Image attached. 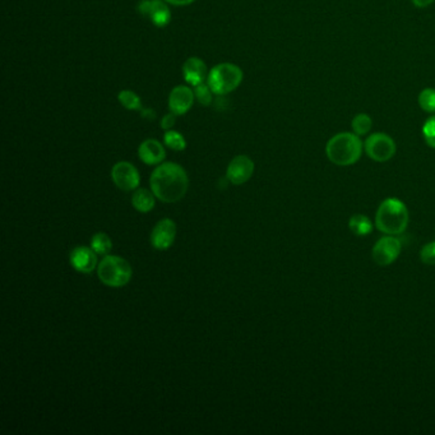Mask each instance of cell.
<instances>
[{"label":"cell","mask_w":435,"mask_h":435,"mask_svg":"<svg viewBox=\"0 0 435 435\" xmlns=\"http://www.w3.org/2000/svg\"><path fill=\"white\" fill-rule=\"evenodd\" d=\"M151 189L157 198L175 203L179 202L189 187L187 171L174 162H165L151 175Z\"/></svg>","instance_id":"6da1fadb"},{"label":"cell","mask_w":435,"mask_h":435,"mask_svg":"<svg viewBox=\"0 0 435 435\" xmlns=\"http://www.w3.org/2000/svg\"><path fill=\"white\" fill-rule=\"evenodd\" d=\"M364 144L354 131H343L331 138L326 146V155L337 166H351L360 160Z\"/></svg>","instance_id":"7a4b0ae2"},{"label":"cell","mask_w":435,"mask_h":435,"mask_svg":"<svg viewBox=\"0 0 435 435\" xmlns=\"http://www.w3.org/2000/svg\"><path fill=\"white\" fill-rule=\"evenodd\" d=\"M409 211L402 200L387 198L380 203L375 215L377 229L387 235H399L409 226Z\"/></svg>","instance_id":"3957f363"},{"label":"cell","mask_w":435,"mask_h":435,"mask_svg":"<svg viewBox=\"0 0 435 435\" xmlns=\"http://www.w3.org/2000/svg\"><path fill=\"white\" fill-rule=\"evenodd\" d=\"M242 81V70L235 64L221 63L211 69L207 77V83L213 94L218 96L230 94L237 90Z\"/></svg>","instance_id":"277c9868"},{"label":"cell","mask_w":435,"mask_h":435,"mask_svg":"<svg viewBox=\"0 0 435 435\" xmlns=\"http://www.w3.org/2000/svg\"><path fill=\"white\" fill-rule=\"evenodd\" d=\"M97 274L102 284L110 287L125 286L133 276V269L129 262L122 257L107 255L100 262Z\"/></svg>","instance_id":"5b68a950"},{"label":"cell","mask_w":435,"mask_h":435,"mask_svg":"<svg viewBox=\"0 0 435 435\" xmlns=\"http://www.w3.org/2000/svg\"><path fill=\"white\" fill-rule=\"evenodd\" d=\"M367 155L377 162H387L396 155V142L386 133H373L364 142Z\"/></svg>","instance_id":"8992f818"},{"label":"cell","mask_w":435,"mask_h":435,"mask_svg":"<svg viewBox=\"0 0 435 435\" xmlns=\"http://www.w3.org/2000/svg\"><path fill=\"white\" fill-rule=\"evenodd\" d=\"M401 248H402L401 242L394 235L382 237L375 242L373 250H372L373 261L380 267L390 266L399 257Z\"/></svg>","instance_id":"52a82bcc"},{"label":"cell","mask_w":435,"mask_h":435,"mask_svg":"<svg viewBox=\"0 0 435 435\" xmlns=\"http://www.w3.org/2000/svg\"><path fill=\"white\" fill-rule=\"evenodd\" d=\"M138 12L157 27H165L171 21V12L165 0H142L138 4Z\"/></svg>","instance_id":"ba28073f"},{"label":"cell","mask_w":435,"mask_h":435,"mask_svg":"<svg viewBox=\"0 0 435 435\" xmlns=\"http://www.w3.org/2000/svg\"><path fill=\"white\" fill-rule=\"evenodd\" d=\"M112 178L117 187L123 190H133L139 186V173L131 162L120 161L112 168Z\"/></svg>","instance_id":"9c48e42d"},{"label":"cell","mask_w":435,"mask_h":435,"mask_svg":"<svg viewBox=\"0 0 435 435\" xmlns=\"http://www.w3.org/2000/svg\"><path fill=\"white\" fill-rule=\"evenodd\" d=\"M253 173H254V162L252 161V159L248 156L240 155L232 159L227 168L226 176L232 184L240 186L247 183L252 178Z\"/></svg>","instance_id":"30bf717a"},{"label":"cell","mask_w":435,"mask_h":435,"mask_svg":"<svg viewBox=\"0 0 435 435\" xmlns=\"http://www.w3.org/2000/svg\"><path fill=\"white\" fill-rule=\"evenodd\" d=\"M175 237H176V225L174 221L170 218H163L152 230L151 244L154 245V248L159 250H166L174 244Z\"/></svg>","instance_id":"8fae6325"},{"label":"cell","mask_w":435,"mask_h":435,"mask_svg":"<svg viewBox=\"0 0 435 435\" xmlns=\"http://www.w3.org/2000/svg\"><path fill=\"white\" fill-rule=\"evenodd\" d=\"M194 91L188 86H178L175 87L168 96V109L174 112L176 117L187 114L190 107L193 106Z\"/></svg>","instance_id":"7c38bea8"},{"label":"cell","mask_w":435,"mask_h":435,"mask_svg":"<svg viewBox=\"0 0 435 435\" xmlns=\"http://www.w3.org/2000/svg\"><path fill=\"white\" fill-rule=\"evenodd\" d=\"M95 253L96 252L94 249L86 248V247L75 248L70 254V263L75 267V271L82 272V274L92 272L97 264V257Z\"/></svg>","instance_id":"4fadbf2b"},{"label":"cell","mask_w":435,"mask_h":435,"mask_svg":"<svg viewBox=\"0 0 435 435\" xmlns=\"http://www.w3.org/2000/svg\"><path fill=\"white\" fill-rule=\"evenodd\" d=\"M183 75H184V80L193 87L198 86L200 83H205L208 77L205 62L199 58H189L183 65Z\"/></svg>","instance_id":"5bb4252c"},{"label":"cell","mask_w":435,"mask_h":435,"mask_svg":"<svg viewBox=\"0 0 435 435\" xmlns=\"http://www.w3.org/2000/svg\"><path fill=\"white\" fill-rule=\"evenodd\" d=\"M139 159L147 165H157L161 163L166 156L165 149L159 141L147 139L138 149Z\"/></svg>","instance_id":"9a60e30c"},{"label":"cell","mask_w":435,"mask_h":435,"mask_svg":"<svg viewBox=\"0 0 435 435\" xmlns=\"http://www.w3.org/2000/svg\"><path fill=\"white\" fill-rule=\"evenodd\" d=\"M131 205L142 213H147L155 207V197L147 189H138L131 197Z\"/></svg>","instance_id":"2e32d148"},{"label":"cell","mask_w":435,"mask_h":435,"mask_svg":"<svg viewBox=\"0 0 435 435\" xmlns=\"http://www.w3.org/2000/svg\"><path fill=\"white\" fill-rule=\"evenodd\" d=\"M348 227L358 237H367L373 231V224L365 215H354L348 221Z\"/></svg>","instance_id":"e0dca14e"},{"label":"cell","mask_w":435,"mask_h":435,"mask_svg":"<svg viewBox=\"0 0 435 435\" xmlns=\"http://www.w3.org/2000/svg\"><path fill=\"white\" fill-rule=\"evenodd\" d=\"M351 128L356 136H367L373 128V119L367 114H358L351 122Z\"/></svg>","instance_id":"ac0fdd59"},{"label":"cell","mask_w":435,"mask_h":435,"mask_svg":"<svg viewBox=\"0 0 435 435\" xmlns=\"http://www.w3.org/2000/svg\"><path fill=\"white\" fill-rule=\"evenodd\" d=\"M118 100L119 102L124 106L127 110H141L142 109V102H141L139 96L131 90L120 91L118 95Z\"/></svg>","instance_id":"d6986e66"},{"label":"cell","mask_w":435,"mask_h":435,"mask_svg":"<svg viewBox=\"0 0 435 435\" xmlns=\"http://www.w3.org/2000/svg\"><path fill=\"white\" fill-rule=\"evenodd\" d=\"M163 142L168 149H174V151H183L187 147L186 138L183 137L179 131H171V129L165 133Z\"/></svg>","instance_id":"ffe728a7"},{"label":"cell","mask_w":435,"mask_h":435,"mask_svg":"<svg viewBox=\"0 0 435 435\" xmlns=\"http://www.w3.org/2000/svg\"><path fill=\"white\" fill-rule=\"evenodd\" d=\"M419 106L426 112H435V88H425L419 95Z\"/></svg>","instance_id":"44dd1931"},{"label":"cell","mask_w":435,"mask_h":435,"mask_svg":"<svg viewBox=\"0 0 435 435\" xmlns=\"http://www.w3.org/2000/svg\"><path fill=\"white\" fill-rule=\"evenodd\" d=\"M92 249L97 254H106L109 253L112 248V242L110 237H107L104 232H99L92 237Z\"/></svg>","instance_id":"7402d4cb"},{"label":"cell","mask_w":435,"mask_h":435,"mask_svg":"<svg viewBox=\"0 0 435 435\" xmlns=\"http://www.w3.org/2000/svg\"><path fill=\"white\" fill-rule=\"evenodd\" d=\"M194 95L198 100L199 104L203 106H210L213 101V91L208 86V83H200L194 87Z\"/></svg>","instance_id":"603a6c76"},{"label":"cell","mask_w":435,"mask_h":435,"mask_svg":"<svg viewBox=\"0 0 435 435\" xmlns=\"http://www.w3.org/2000/svg\"><path fill=\"white\" fill-rule=\"evenodd\" d=\"M423 137L426 144L435 149V115L425 122L423 127Z\"/></svg>","instance_id":"cb8c5ba5"},{"label":"cell","mask_w":435,"mask_h":435,"mask_svg":"<svg viewBox=\"0 0 435 435\" xmlns=\"http://www.w3.org/2000/svg\"><path fill=\"white\" fill-rule=\"evenodd\" d=\"M420 258L421 262L429 266L435 264V242H429L426 245H424L420 252Z\"/></svg>","instance_id":"d4e9b609"},{"label":"cell","mask_w":435,"mask_h":435,"mask_svg":"<svg viewBox=\"0 0 435 435\" xmlns=\"http://www.w3.org/2000/svg\"><path fill=\"white\" fill-rule=\"evenodd\" d=\"M175 122H176V115H175L174 112H168V114H166V115L162 118V129H165V131H170V129L174 127Z\"/></svg>","instance_id":"484cf974"},{"label":"cell","mask_w":435,"mask_h":435,"mask_svg":"<svg viewBox=\"0 0 435 435\" xmlns=\"http://www.w3.org/2000/svg\"><path fill=\"white\" fill-rule=\"evenodd\" d=\"M166 3L168 4H174V6H189V4H192L194 3L195 0H165Z\"/></svg>","instance_id":"4316f807"},{"label":"cell","mask_w":435,"mask_h":435,"mask_svg":"<svg viewBox=\"0 0 435 435\" xmlns=\"http://www.w3.org/2000/svg\"><path fill=\"white\" fill-rule=\"evenodd\" d=\"M414 6H417V8H426L430 4L434 3V0H411Z\"/></svg>","instance_id":"83f0119b"}]
</instances>
